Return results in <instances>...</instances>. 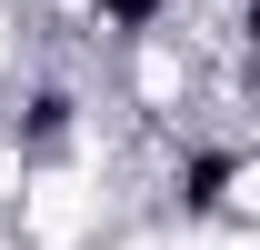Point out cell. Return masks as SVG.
I'll list each match as a JSON object with an SVG mask.
<instances>
[{"label": "cell", "mask_w": 260, "mask_h": 250, "mask_svg": "<svg viewBox=\"0 0 260 250\" xmlns=\"http://www.w3.org/2000/svg\"><path fill=\"white\" fill-rule=\"evenodd\" d=\"M100 10H110V20H120V30H140V20H150V10H160V0H100Z\"/></svg>", "instance_id": "1"}]
</instances>
